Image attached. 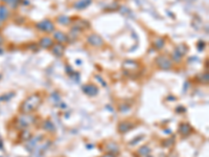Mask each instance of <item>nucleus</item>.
<instances>
[{"label":"nucleus","instance_id":"6e6552de","mask_svg":"<svg viewBox=\"0 0 209 157\" xmlns=\"http://www.w3.org/2000/svg\"><path fill=\"white\" fill-rule=\"evenodd\" d=\"M8 17V10L4 5L0 7V22H3L7 19Z\"/></svg>","mask_w":209,"mask_h":157},{"label":"nucleus","instance_id":"9d476101","mask_svg":"<svg viewBox=\"0 0 209 157\" xmlns=\"http://www.w3.org/2000/svg\"><path fill=\"white\" fill-rule=\"evenodd\" d=\"M155 46L157 48H162L164 46V40L161 39V38H159V39H156L155 40Z\"/></svg>","mask_w":209,"mask_h":157},{"label":"nucleus","instance_id":"39448f33","mask_svg":"<svg viewBox=\"0 0 209 157\" xmlns=\"http://www.w3.org/2000/svg\"><path fill=\"white\" fill-rule=\"evenodd\" d=\"M40 45L42 46L43 48H49L51 47L52 45V39L50 37H43L42 39L40 40Z\"/></svg>","mask_w":209,"mask_h":157},{"label":"nucleus","instance_id":"f257e3e1","mask_svg":"<svg viewBox=\"0 0 209 157\" xmlns=\"http://www.w3.org/2000/svg\"><path fill=\"white\" fill-rule=\"evenodd\" d=\"M37 27L39 28L40 31H46V33H51V31H55L54 23L48 19H45V20H43V21L37 23Z\"/></svg>","mask_w":209,"mask_h":157},{"label":"nucleus","instance_id":"20e7f679","mask_svg":"<svg viewBox=\"0 0 209 157\" xmlns=\"http://www.w3.org/2000/svg\"><path fill=\"white\" fill-rule=\"evenodd\" d=\"M54 39L57 40L59 43H66L68 41V37L62 31H55L54 34Z\"/></svg>","mask_w":209,"mask_h":157},{"label":"nucleus","instance_id":"f03ea898","mask_svg":"<svg viewBox=\"0 0 209 157\" xmlns=\"http://www.w3.org/2000/svg\"><path fill=\"white\" fill-rule=\"evenodd\" d=\"M156 62H157L159 67L162 69H169L173 65V61L169 59L166 56H159L156 59Z\"/></svg>","mask_w":209,"mask_h":157},{"label":"nucleus","instance_id":"1a4fd4ad","mask_svg":"<svg viewBox=\"0 0 209 157\" xmlns=\"http://www.w3.org/2000/svg\"><path fill=\"white\" fill-rule=\"evenodd\" d=\"M58 21L60 23H62V24L67 25V24H69V23L71 22V20H70V18H68V17H66V16H61V17H59V18H58Z\"/></svg>","mask_w":209,"mask_h":157},{"label":"nucleus","instance_id":"423d86ee","mask_svg":"<svg viewBox=\"0 0 209 157\" xmlns=\"http://www.w3.org/2000/svg\"><path fill=\"white\" fill-rule=\"evenodd\" d=\"M52 52L55 55V56H58V57H61V56H63V54H64V46L62 45V44H55L54 45V47H52Z\"/></svg>","mask_w":209,"mask_h":157},{"label":"nucleus","instance_id":"9b49d317","mask_svg":"<svg viewBox=\"0 0 209 157\" xmlns=\"http://www.w3.org/2000/svg\"><path fill=\"white\" fill-rule=\"evenodd\" d=\"M2 1H4V2H7V4H10L11 7H16L17 5H18L19 3V0H2Z\"/></svg>","mask_w":209,"mask_h":157},{"label":"nucleus","instance_id":"0eeeda50","mask_svg":"<svg viewBox=\"0 0 209 157\" xmlns=\"http://www.w3.org/2000/svg\"><path fill=\"white\" fill-rule=\"evenodd\" d=\"M91 1L92 0H79V1H78L76 3H74V7L75 8H78V10H82V8H85L87 7L88 5H90Z\"/></svg>","mask_w":209,"mask_h":157},{"label":"nucleus","instance_id":"7ed1b4c3","mask_svg":"<svg viewBox=\"0 0 209 157\" xmlns=\"http://www.w3.org/2000/svg\"><path fill=\"white\" fill-rule=\"evenodd\" d=\"M87 42L92 46H102L104 45V40H102L98 35H95V34L90 35V36L87 38Z\"/></svg>","mask_w":209,"mask_h":157}]
</instances>
